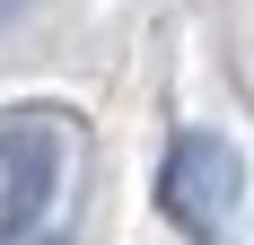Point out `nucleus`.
I'll list each match as a JSON object with an SVG mask.
<instances>
[{
    "label": "nucleus",
    "instance_id": "2",
    "mask_svg": "<svg viewBox=\"0 0 254 245\" xmlns=\"http://www.w3.org/2000/svg\"><path fill=\"white\" fill-rule=\"evenodd\" d=\"M0 149H9V201H0V237H26V228H35V210L53 201L62 158H53V131H35V122H18Z\"/></svg>",
    "mask_w": 254,
    "mask_h": 245
},
{
    "label": "nucleus",
    "instance_id": "1",
    "mask_svg": "<svg viewBox=\"0 0 254 245\" xmlns=\"http://www.w3.org/2000/svg\"><path fill=\"white\" fill-rule=\"evenodd\" d=\"M237 193H246V158H237L219 131H184V140L167 149L158 201H167L193 237H219V228H228V210H237Z\"/></svg>",
    "mask_w": 254,
    "mask_h": 245
}]
</instances>
